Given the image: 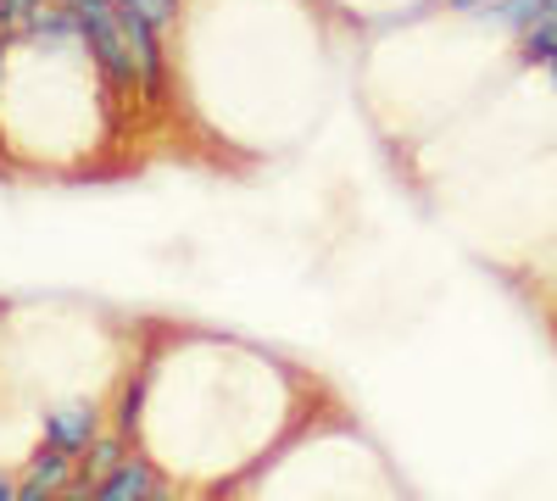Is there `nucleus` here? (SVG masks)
I'll return each mask as SVG.
<instances>
[{
    "label": "nucleus",
    "mask_w": 557,
    "mask_h": 501,
    "mask_svg": "<svg viewBox=\"0 0 557 501\" xmlns=\"http://www.w3.org/2000/svg\"><path fill=\"white\" fill-rule=\"evenodd\" d=\"M84 28V51L101 73V89L112 107H162L168 96V57L162 28L151 17L123 12L117 0H62Z\"/></svg>",
    "instance_id": "1"
},
{
    "label": "nucleus",
    "mask_w": 557,
    "mask_h": 501,
    "mask_svg": "<svg viewBox=\"0 0 557 501\" xmlns=\"http://www.w3.org/2000/svg\"><path fill=\"white\" fill-rule=\"evenodd\" d=\"M101 418L107 413L96 401H67V406H57V413H45V446H62V451H73V458H84L101 435Z\"/></svg>",
    "instance_id": "2"
},
{
    "label": "nucleus",
    "mask_w": 557,
    "mask_h": 501,
    "mask_svg": "<svg viewBox=\"0 0 557 501\" xmlns=\"http://www.w3.org/2000/svg\"><path fill=\"white\" fill-rule=\"evenodd\" d=\"M73 474H78L73 451H62V446H39V451H34V463H28V474L17 479V501H57V496L73 485Z\"/></svg>",
    "instance_id": "3"
},
{
    "label": "nucleus",
    "mask_w": 557,
    "mask_h": 501,
    "mask_svg": "<svg viewBox=\"0 0 557 501\" xmlns=\"http://www.w3.org/2000/svg\"><path fill=\"white\" fill-rule=\"evenodd\" d=\"M157 490H162L157 463H146V458H128L123 468H112L107 479H96V496H89V501H151Z\"/></svg>",
    "instance_id": "4"
},
{
    "label": "nucleus",
    "mask_w": 557,
    "mask_h": 501,
    "mask_svg": "<svg viewBox=\"0 0 557 501\" xmlns=\"http://www.w3.org/2000/svg\"><path fill=\"white\" fill-rule=\"evenodd\" d=\"M519 51H524V62H535V67H546V62L557 57V0H546L541 17L519 34Z\"/></svg>",
    "instance_id": "5"
},
{
    "label": "nucleus",
    "mask_w": 557,
    "mask_h": 501,
    "mask_svg": "<svg viewBox=\"0 0 557 501\" xmlns=\"http://www.w3.org/2000/svg\"><path fill=\"white\" fill-rule=\"evenodd\" d=\"M146 385H151V374H146V368H134V374L123 379L117 401H112V429H117V435H128V440H134V429H139V406H146Z\"/></svg>",
    "instance_id": "6"
},
{
    "label": "nucleus",
    "mask_w": 557,
    "mask_h": 501,
    "mask_svg": "<svg viewBox=\"0 0 557 501\" xmlns=\"http://www.w3.org/2000/svg\"><path fill=\"white\" fill-rule=\"evenodd\" d=\"M84 458H89V463H78V468H84L89 479H107L112 468H123V463H128V435L101 429V435H96V446H89Z\"/></svg>",
    "instance_id": "7"
},
{
    "label": "nucleus",
    "mask_w": 557,
    "mask_h": 501,
    "mask_svg": "<svg viewBox=\"0 0 557 501\" xmlns=\"http://www.w3.org/2000/svg\"><path fill=\"white\" fill-rule=\"evenodd\" d=\"M45 7H51V0H0V34H7V39H23Z\"/></svg>",
    "instance_id": "8"
},
{
    "label": "nucleus",
    "mask_w": 557,
    "mask_h": 501,
    "mask_svg": "<svg viewBox=\"0 0 557 501\" xmlns=\"http://www.w3.org/2000/svg\"><path fill=\"white\" fill-rule=\"evenodd\" d=\"M541 7H546V0H496V7H491V23L507 28V34H524V28L541 17Z\"/></svg>",
    "instance_id": "9"
},
{
    "label": "nucleus",
    "mask_w": 557,
    "mask_h": 501,
    "mask_svg": "<svg viewBox=\"0 0 557 501\" xmlns=\"http://www.w3.org/2000/svg\"><path fill=\"white\" fill-rule=\"evenodd\" d=\"M123 12H134V17H151L157 28H168V23H178V0H117Z\"/></svg>",
    "instance_id": "10"
},
{
    "label": "nucleus",
    "mask_w": 557,
    "mask_h": 501,
    "mask_svg": "<svg viewBox=\"0 0 557 501\" xmlns=\"http://www.w3.org/2000/svg\"><path fill=\"white\" fill-rule=\"evenodd\" d=\"M446 7H451V12H491L496 0H446Z\"/></svg>",
    "instance_id": "11"
},
{
    "label": "nucleus",
    "mask_w": 557,
    "mask_h": 501,
    "mask_svg": "<svg viewBox=\"0 0 557 501\" xmlns=\"http://www.w3.org/2000/svg\"><path fill=\"white\" fill-rule=\"evenodd\" d=\"M0 501H17V479L7 468H0Z\"/></svg>",
    "instance_id": "12"
},
{
    "label": "nucleus",
    "mask_w": 557,
    "mask_h": 501,
    "mask_svg": "<svg viewBox=\"0 0 557 501\" xmlns=\"http://www.w3.org/2000/svg\"><path fill=\"white\" fill-rule=\"evenodd\" d=\"M546 78H552V89H557V57H552V62H546Z\"/></svg>",
    "instance_id": "13"
},
{
    "label": "nucleus",
    "mask_w": 557,
    "mask_h": 501,
    "mask_svg": "<svg viewBox=\"0 0 557 501\" xmlns=\"http://www.w3.org/2000/svg\"><path fill=\"white\" fill-rule=\"evenodd\" d=\"M151 501H178V496H173V490H168V485H162V490H157V496H151Z\"/></svg>",
    "instance_id": "14"
},
{
    "label": "nucleus",
    "mask_w": 557,
    "mask_h": 501,
    "mask_svg": "<svg viewBox=\"0 0 557 501\" xmlns=\"http://www.w3.org/2000/svg\"><path fill=\"white\" fill-rule=\"evenodd\" d=\"M57 501H62V496H57Z\"/></svg>",
    "instance_id": "15"
}]
</instances>
